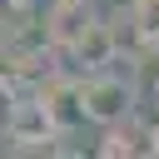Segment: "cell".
Returning <instances> with one entry per match:
<instances>
[{"instance_id":"6","label":"cell","mask_w":159,"mask_h":159,"mask_svg":"<svg viewBox=\"0 0 159 159\" xmlns=\"http://www.w3.org/2000/svg\"><path fill=\"white\" fill-rule=\"evenodd\" d=\"M114 55H119V45H114V35H109V25H104V20H94V25H89V30H84V35L70 45V60H75L84 75L104 70Z\"/></svg>"},{"instance_id":"5","label":"cell","mask_w":159,"mask_h":159,"mask_svg":"<svg viewBox=\"0 0 159 159\" xmlns=\"http://www.w3.org/2000/svg\"><path fill=\"white\" fill-rule=\"evenodd\" d=\"M99 15H89V5L84 0H60V5H50V15H45V25H50V40L60 45V50H70L89 25H94Z\"/></svg>"},{"instance_id":"3","label":"cell","mask_w":159,"mask_h":159,"mask_svg":"<svg viewBox=\"0 0 159 159\" xmlns=\"http://www.w3.org/2000/svg\"><path fill=\"white\" fill-rule=\"evenodd\" d=\"M99 159H159V129H149L144 119H124L104 129Z\"/></svg>"},{"instance_id":"4","label":"cell","mask_w":159,"mask_h":159,"mask_svg":"<svg viewBox=\"0 0 159 159\" xmlns=\"http://www.w3.org/2000/svg\"><path fill=\"white\" fill-rule=\"evenodd\" d=\"M10 139H15V144H45V139H60V129H55V119H50V109L40 104L35 89L20 94V109H15V119H10Z\"/></svg>"},{"instance_id":"13","label":"cell","mask_w":159,"mask_h":159,"mask_svg":"<svg viewBox=\"0 0 159 159\" xmlns=\"http://www.w3.org/2000/svg\"><path fill=\"white\" fill-rule=\"evenodd\" d=\"M50 5H60V0H50Z\"/></svg>"},{"instance_id":"9","label":"cell","mask_w":159,"mask_h":159,"mask_svg":"<svg viewBox=\"0 0 159 159\" xmlns=\"http://www.w3.org/2000/svg\"><path fill=\"white\" fill-rule=\"evenodd\" d=\"M20 84L15 80H0V134H10V119H15V109H20Z\"/></svg>"},{"instance_id":"2","label":"cell","mask_w":159,"mask_h":159,"mask_svg":"<svg viewBox=\"0 0 159 159\" xmlns=\"http://www.w3.org/2000/svg\"><path fill=\"white\" fill-rule=\"evenodd\" d=\"M35 94H40V104L50 109V119H55L60 134L89 119V114H84V80H75V75H50Z\"/></svg>"},{"instance_id":"12","label":"cell","mask_w":159,"mask_h":159,"mask_svg":"<svg viewBox=\"0 0 159 159\" xmlns=\"http://www.w3.org/2000/svg\"><path fill=\"white\" fill-rule=\"evenodd\" d=\"M65 159H84V154H65Z\"/></svg>"},{"instance_id":"10","label":"cell","mask_w":159,"mask_h":159,"mask_svg":"<svg viewBox=\"0 0 159 159\" xmlns=\"http://www.w3.org/2000/svg\"><path fill=\"white\" fill-rule=\"evenodd\" d=\"M15 159H65L60 139H45V144H15Z\"/></svg>"},{"instance_id":"8","label":"cell","mask_w":159,"mask_h":159,"mask_svg":"<svg viewBox=\"0 0 159 159\" xmlns=\"http://www.w3.org/2000/svg\"><path fill=\"white\" fill-rule=\"evenodd\" d=\"M104 25H109V35H114V45H119V50H124V45H129V50H139V45H144V40H139V30H134V15H129V10L104 15Z\"/></svg>"},{"instance_id":"7","label":"cell","mask_w":159,"mask_h":159,"mask_svg":"<svg viewBox=\"0 0 159 159\" xmlns=\"http://www.w3.org/2000/svg\"><path fill=\"white\" fill-rule=\"evenodd\" d=\"M129 15H134V30L144 40V50L159 45V0H129Z\"/></svg>"},{"instance_id":"1","label":"cell","mask_w":159,"mask_h":159,"mask_svg":"<svg viewBox=\"0 0 159 159\" xmlns=\"http://www.w3.org/2000/svg\"><path fill=\"white\" fill-rule=\"evenodd\" d=\"M134 109H139V94H134L129 80H119V75H94V80H84V114H89L94 124L114 129V124L134 119Z\"/></svg>"},{"instance_id":"11","label":"cell","mask_w":159,"mask_h":159,"mask_svg":"<svg viewBox=\"0 0 159 159\" xmlns=\"http://www.w3.org/2000/svg\"><path fill=\"white\" fill-rule=\"evenodd\" d=\"M25 5H30V0H0V25L10 30V25H15L20 15H25Z\"/></svg>"}]
</instances>
